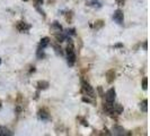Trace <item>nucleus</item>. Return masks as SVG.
Segmentation results:
<instances>
[{
  "mask_svg": "<svg viewBox=\"0 0 150 136\" xmlns=\"http://www.w3.org/2000/svg\"><path fill=\"white\" fill-rule=\"evenodd\" d=\"M76 59H77V57H76L75 50H74V51H69V52H67V62L70 67H72V66L75 65Z\"/></svg>",
  "mask_w": 150,
  "mask_h": 136,
  "instance_id": "20e7f679",
  "label": "nucleus"
},
{
  "mask_svg": "<svg viewBox=\"0 0 150 136\" xmlns=\"http://www.w3.org/2000/svg\"><path fill=\"white\" fill-rule=\"evenodd\" d=\"M81 91H83V93L85 95H87V97H89L91 99H96V92H95L93 86L88 82H86V81L81 82Z\"/></svg>",
  "mask_w": 150,
  "mask_h": 136,
  "instance_id": "f257e3e1",
  "label": "nucleus"
},
{
  "mask_svg": "<svg viewBox=\"0 0 150 136\" xmlns=\"http://www.w3.org/2000/svg\"><path fill=\"white\" fill-rule=\"evenodd\" d=\"M16 27H17V30L19 31V32H27V31L30 29V25L28 24H26L25 22H17L16 24Z\"/></svg>",
  "mask_w": 150,
  "mask_h": 136,
  "instance_id": "423d86ee",
  "label": "nucleus"
},
{
  "mask_svg": "<svg viewBox=\"0 0 150 136\" xmlns=\"http://www.w3.org/2000/svg\"><path fill=\"white\" fill-rule=\"evenodd\" d=\"M114 48H123V44L122 43H117V44L114 45Z\"/></svg>",
  "mask_w": 150,
  "mask_h": 136,
  "instance_id": "cd10ccee",
  "label": "nucleus"
},
{
  "mask_svg": "<svg viewBox=\"0 0 150 136\" xmlns=\"http://www.w3.org/2000/svg\"><path fill=\"white\" fill-rule=\"evenodd\" d=\"M124 2H125V0H116V4H117L119 6H123Z\"/></svg>",
  "mask_w": 150,
  "mask_h": 136,
  "instance_id": "b1692460",
  "label": "nucleus"
},
{
  "mask_svg": "<svg viewBox=\"0 0 150 136\" xmlns=\"http://www.w3.org/2000/svg\"><path fill=\"white\" fill-rule=\"evenodd\" d=\"M36 56H38V59H43L45 57V53H44V50H43V48H41V47H38V51H36Z\"/></svg>",
  "mask_w": 150,
  "mask_h": 136,
  "instance_id": "dca6fc26",
  "label": "nucleus"
},
{
  "mask_svg": "<svg viewBox=\"0 0 150 136\" xmlns=\"http://www.w3.org/2000/svg\"><path fill=\"white\" fill-rule=\"evenodd\" d=\"M52 27L53 29H55V30L58 31V32H62V26H61L60 24L58 22H54L52 24Z\"/></svg>",
  "mask_w": 150,
  "mask_h": 136,
  "instance_id": "a211bd4d",
  "label": "nucleus"
},
{
  "mask_svg": "<svg viewBox=\"0 0 150 136\" xmlns=\"http://www.w3.org/2000/svg\"><path fill=\"white\" fill-rule=\"evenodd\" d=\"M54 49H55V52H57V54H59V56H63V51H62V49H61L58 44L54 45Z\"/></svg>",
  "mask_w": 150,
  "mask_h": 136,
  "instance_id": "6ab92c4d",
  "label": "nucleus"
},
{
  "mask_svg": "<svg viewBox=\"0 0 150 136\" xmlns=\"http://www.w3.org/2000/svg\"><path fill=\"white\" fill-rule=\"evenodd\" d=\"M98 92H99V95H100V97H104V94H103V91H102V87H100V86L98 87Z\"/></svg>",
  "mask_w": 150,
  "mask_h": 136,
  "instance_id": "393cba45",
  "label": "nucleus"
},
{
  "mask_svg": "<svg viewBox=\"0 0 150 136\" xmlns=\"http://www.w3.org/2000/svg\"><path fill=\"white\" fill-rule=\"evenodd\" d=\"M114 79H115V72H114V69L107 70V73H106V81H107V83L112 84L114 82Z\"/></svg>",
  "mask_w": 150,
  "mask_h": 136,
  "instance_id": "6e6552de",
  "label": "nucleus"
},
{
  "mask_svg": "<svg viewBox=\"0 0 150 136\" xmlns=\"http://www.w3.org/2000/svg\"><path fill=\"white\" fill-rule=\"evenodd\" d=\"M23 1H28V0H23Z\"/></svg>",
  "mask_w": 150,
  "mask_h": 136,
  "instance_id": "c85d7f7f",
  "label": "nucleus"
},
{
  "mask_svg": "<svg viewBox=\"0 0 150 136\" xmlns=\"http://www.w3.org/2000/svg\"><path fill=\"white\" fill-rule=\"evenodd\" d=\"M38 118L40 119V120H42V121L51 120V116H50V113L47 112L45 109H40V110H38Z\"/></svg>",
  "mask_w": 150,
  "mask_h": 136,
  "instance_id": "7ed1b4c3",
  "label": "nucleus"
},
{
  "mask_svg": "<svg viewBox=\"0 0 150 136\" xmlns=\"http://www.w3.org/2000/svg\"><path fill=\"white\" fill-rule=\"evenodd\" d=\"M67 35H76V30L75 29H70V30H68Z\"/></svg>",
  "mask_w": 150,
  "mask_h": 136,
  "instance_id": "5701e85b",
  "label": "nucleus"
},
{
  "mask_svg": "<svg viewBox=\"0 0 150 136\" xmlns=\"http://www.w3.org/2000/svg\"><path fill=\"white\" fill-rule=\"evenodd\" d=\"M13 133L5 126H0V136H11Z\"/></svg>",
  "mask_w": 150,
  "mask_h": 136,
  "instance_id": "9b49d317",
  "label": "nucleus"
},
{
  "mask_svg": "<svg viewBox=\"0 0 150 136\" xmlns=\"http://www.w3.org/2000/svg\"><path fill=\"white\" fill-rule=\"evenodd\" d=\"M36 86H38V91H43V90L49 89L50 84H49V82H46V81H38V84H36Z\"/></svg>",
  "mask_w": 150,
  "mask_h": 136,
  "instance_id": "1a4fd4ad",
  "label": "nucleus"
},
{
  "mask_svg": "<svg viewBox=\"0 0 150 136\" xmlns=\"http://www.w3.org/2000/svg\"><path fill=\"white\" fill-rule=\"evenodd\" d=\"M143 49H144V50H147V49H148V43H147V41H144V42H143Z\"/></svg>",
  "mask_w": 150,
  "mask_h": 136,
  "instance_id": "a878e982",
  "label": "nucleus"
},
{
  "mask_svg": "<svg viewBox=\"0 0 150 136\" xmlns=\"http://www.w3.org/2000/svg\"><path fill=\"white\" fill-rule=\"evenodd\" d=\"M49 44H50V39L43 38V39H41V41H40V45H38V47H41V48L45 49Z\"/></svg>",
  "mask_w": 150,
  "mask_h": 136,
  "instance_id": "f8f14e48",
  "label": "nucleus"
},
{
  "mask_svg": "<svg viewBox=\"0 0 150 136\" xmlns=\"http://www.w3.org/2000/svg\"><path fill=\"white\" fill-rule=\"evenodd\" d=\"M113 19H114V22L117 23L119 25H123V23H124L123 11H122L121 9H116V10L114 11V14H113Z\"/></svg>",
  "mask_w": 150,
  "mask_h": 136,
  "instance_id": "f03ea898",
  "label": "nucleus"
},
{
  "mask_svg": "<svg viewBox=\"0 0 150 136\" xmlns=\"http://www.w3.org/2000/svg\"><path fill=\"white\" fill-rule=\"evenodd\" d=\"M0 64H1V58H0Z\"/></svg>",
  "mask_w": 150,
  "mask_h": 136,
  "instance_id": "c756f323",
  "label": "nucleus"
},
{
  "mask_svg": "<svg viewBox=\"0 0 150 136\" xmlns=\"http://www.w3.org/2000/svg\"><path fill=\"white\" fill-rule=\"evenodd\" d=\"M83 102H87V103H91V105L94 103V100H90L89 97H87V98H86V97H83Z\"/></svg>",
  "mask_w": 150,
  "mask_h": 136,
  "instance_id": "4be33fe9",
  "label": "nucleus"
},
{
  "mask_svg": "<svg viewBox=\"0 0 150 136\" xmlns=\"http://www.w3.org/2000/svg\"><path fill=\"white\" fill-rule=\"evenodd\" d=\"M78 120H79V121H81V125H83L85 127H88V126H89V124H88V121L86 120V119H83V118H81V117H79V118H78Z\"/></svg>",
  "mask_w": 150,
  "mask_h": 136,
  "instance_id": "412c9836",
  "label": "nucleus"
},
{
  "mask_svg": "<svg viewBox=\"0 0 150 136\" xmlns=\"http://www.w3.org/2000/svg\"><path fill=\"white\" fill-rule=\"evenodd\" d=\"M142 89L144 91L148 89V78H147V77H144L142 79Z\"/></svg>",
  "mask_w": 150,
  "mask_h": 136,
  "instance_id": "aec40b11",
  "label": "nucleus"
},
{
  "mask_svg": "<svg viewBox=\"0 0 150 136\" xmlns=\"http://www.w3.org/2000/svg\"><path fill=\"white\" fill-rule=\"evenodd\" d=\"M55 39H57V41L58 42H64L66 40L68 39V35H64V34H62L60 32V34H55Z\"/></svg>",
  "mask_w": 150,
  "mask_h": 136,
  "instance_id": "2eb2a0df",
  "label": "nucleus"
},
{
  "mask_svg": "<svg viewBox=\"0 0 150 136\" xmlns=\"http://www.w3.org/2000/svg\"><path fill=\"white\" fill-rule=\"evenodd\" d=\"M43 4V0H36V6H40Z\"/></svg>",
  "mask_w": 150,
  "mask_h": 136,
  "instance_id": "bb28decb",
  "label": "nucleus"
},
{
  "mask_svg": "<svg viewBox=\"0 0 150 136\" xmlns=\"http://www.w3.org/2000/svg\"><path fill=\"white\" fill-rule=\"evenodd\" d=\"M113 111L114 113H116V115H121V113L123 112V107L121 106V105H114L113 106Z\"/></svg>",
  "mask_w": 150,
  "mask_h": 136,
  "instance_id": "ddd939ff",
  "label": "nucleus"
},
{
  "mask_svg": "<svg viewBox=\"0 0 150 136\" xmlns=\"http://www.w3.org/2000/svg\"><path fill=\"white\" fill-rule=\"evenodd\" d=\"M113 134L114 135H130L131 133H125V130L123 127H121V126H113Z\"/></svg>",
  "mask_w": 150,
  "mask_h": 136,
  "instance_id": "0eeeda50",
  "label": "nucleus"
},
{
  "mask_svg": "<svg viewBox=\"0 0 150 136\" xmlns=\"http://www.w3.org/2000/svg\"><path fill=\"white\" fill-rule=\"evenodd\" d=\"M103 26H104V21H97V22L95 23V25H94L95 30H99V29H102Z\"/></svg>",
  "mask_w": 150,
  "mask_h": 136,
  "instance_id": "f3484780",
  "label": "nucleus"
},
{
  "mask_svg": "<svg viewBox=\"0 0 150 136\" xmlns=\"http://www.w3.org/2000/svg\"><path fill=\"white\" fill-rule=\"evenodd\" d=\"M115 98H116V92H115V90H114L113 87L112 89H110V90L106 92L105 99L107 102H114Z\"/></svg>",
  "mask_w": 150,
  "mask_h": 136,
  "instance_id": "39448f33",
  "label": "nucleus"
},
{
  "mask_svg": "<svg viewBox=\"0 0 150 136\" xmlns=\"http://www.w3.org/2000/svg\"><path fill=\"white\" fill-rule=\"evenodd\" d=\"M87 6L96 8V9H99V8H102V4H100V1H98V0H89V1H87Z\"/></svg>",
  "mask_w": 150,
  "mask_h": 136,
  "instance_id": "9d476101",
  "label": "nucleus"
},
{
  "mask_svg": "<svg viewBox=\"0 0 150 136\" xmlns=\"http://www.w3.org/2000/svg\"><path fill=\"white\" fill-rule=\"evenodd\" d=\"M140 109H141L142 112H147L148 111V100L147 99H144L142 102L140 103Z\"/></svg>",
  "mask_w": 150,
  "mask_h": 136,
  "instance_id": "4468645a",
  "label": "nucleus"
}]
</instances>
